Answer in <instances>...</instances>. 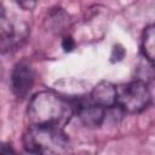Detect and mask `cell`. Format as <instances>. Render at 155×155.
Instances as JSON below:
<instances>
[{"label":"cell","instance_id":"1","mask_svg":"<svg viewBox=\"0 0 155 155\" xmlns=\"http://www.w3.org/2000/svg\"><path fill=\"white\" fill-rule=\"evenodd\" d=\"M74 115L71 102L53 91H40L31 97L27 116L29 125L64 128Z\"/></svg>","mask_w":155,"mask_h":155},{"label":"cell","instance_id":"3","mask_svg":"<svg viewBox=\"0 0 155 155\" xmlns=\"http://www.w3.org/2000/svg\"><path fill=\"white\" fill-rule=\"evenodd\" d=\"M115 88L116 108L125 113H142L151 103V93L144 80L137 79L127 84L117 85L115 86Z\"/></svg>","mask_w":155,"mask_h":155},{"label":"cell","instance_id":"4","mask_svg":"<svg viewBox=\"0 0 155 155\" xmlns=\"http://www.w3.org/2000/svg\"><path fill=\"white\" fill-rule=\"evenodd\" d=\"M35 82L34 68L25 61L17 63L11 74V90L17 98H25Z\"/></svg>","mask_w":155,"mask_h":155},{"label":"cell","instance_id":"10","mask_svg":"<svg viewBox=\"0 0 155 155\" xmlns=\"http://www.w3.org/2000/svg\"><path fill=\"white\" fill-rule=\"evenodd\" d=\"M75 47V41L71 36H64V39L62 40V48L65 52H71Z\"/></svg>","mask_w":155,"mask_h":155},{"label":"cell","instance_id":"7","mask_svg":"<svg viewBox=\"0 0 155 155\" xmlns=\"http://www.w3.org/2000/svg\"><path fill=\"white\" fill-rule=\"evenodd\" d=\"M142 53L143 56L153 64L155 57V27L154 24H149L145 27L142 35Z\"/></svg>","mask_w":155,"mask_h":155},{"label":"cell","instance_id":"2","mask_svg":"<svg viewBox=\"0 0 155 155\" xmlns=\"http://www.w3.org/2000/svg\"><path fill=\"white\" fill-rule=\"evenodd\" d=\"M23 147L31 154H62L69 150V139L63 128L29 125L23 134Z\"/></svg>","mask_w":155,"mask_h":155},{"label":"cell","instance_id":"8","mask_svg":"<svg viewBox=\"0 0 155 155\" xmlns=\"http://www.w3.org/2000/svg\"><path fill=\"white\" fill-rule=\"evenodd\" d=\"M124 57H125V48L121 45H115L113 47V51H111V54H110V61L113 63L120 62Z\"/></svg>","mask_w":155,"mask_h":155},{"label":"cell","instance_id":"6","mask_svg":"<svg viewBox=\"0 0 155 155\" xmlns=\"http://www.w3.org/2000/svg\"><path fill=\"white\" fill-rule=\"evenodd\" d=\"M92 103L105 109L116 108V88L109 81H101L91 92L90 98Z\"/></svg>","mask_w":155,"mask_h":155},{"label":"cell","instance_id":"9","mask_svg":"<svg viewBox=\"0 0 155 155\" xmlns=\"http://www.w3.org/2000/svg\"><path fill=\"white\" fill-rule=\"evenodd\" d=\"M39 0H16V2L18 4V6L25 11H31L35 8L36 4Z\"/></svg>","mask_w":155,"mask_h":155},{"label":"cell","instance_id":"11","mask_svg":"<svg viewBox=\"0 0 155 155\" xmlns=\"http://www.w3.org/2000/svg\"><path fill=\"white\" fill-rule=\"evenodd\" d=\"M16 153L15 149L8 143H0V154H13Z\"/></svg>","mask_w":155,"mask_h":155},{"label":"cell","instance_id":"5","mask_svg":"<svg viewBox=\"0 0 155 155\" xmlns=\"http://www.w3.org/2000/svg\"><path fill=\"white\" fill-rule=\"evenodd\" d=\"M71 105L74 108V114L78 115L79 120L82 122L84 126L96 128L104 122L108 109L92 103L88 98L71 102Z\"/></svg>","mask_w":155,"mask_h":155}]
</instances>
